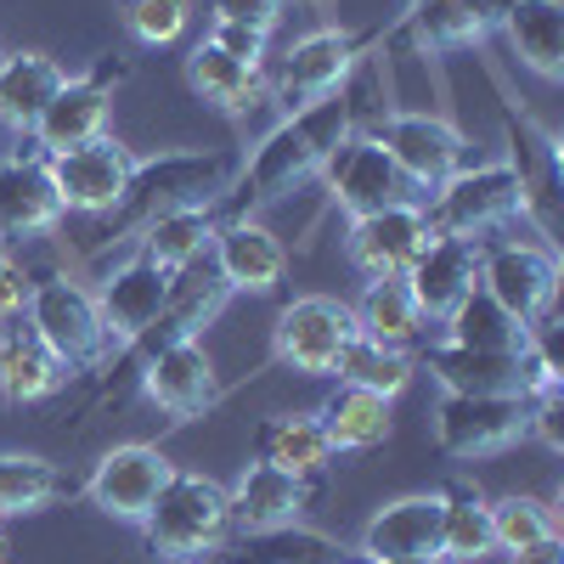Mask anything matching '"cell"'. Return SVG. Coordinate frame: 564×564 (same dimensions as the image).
<instances>
[{
	"label": "cell",
	"instance_id": "6da1fadb",
	"mask_svg": "<svg viewBox=\"0 0 564 564\" xmlns=\"http://www.w3.org/2000/svg\"><path fill=\"white\" fill-rule=\"evenodd\" d=\"M350 97L345 90H334V97H322L300 113H282V124L260 141V148L238 164V175L226 181V193L209 198L215 220H254L265 204H276L282 193H294L300 181L322 175V164L334 159L345 141H350Z\"/></svg>",
	"mask_w": 564,
	"mask_h": 564
},
{
	"label": "cell",
	"instance_id": "7a4b0ae2",
	"mask_svg": "<svg viewBox=\"0 0 564 564\" xmlns=\"http://www.w3.org/2000/svg\"><path fill=\"white\" fill-rule=\"evenodd\" d=\"M238 153H159L148 164H135L130 181H124V193L119 204L102 215V254L135 243L141 231H148L159 215L170 209H193V204H209L215 193H226V181L238 175Z\"/></svg>",
	"mask_w": 564,
	"mask_h": 564
},
{
	"label": "cell",
	"instance_id": "3957f363",
	"mask_svg": "<svg viewBox=\"0 0 564 564\" xmlns=\"http://www.w3.org/2000/svg\"><path fill=\"white\" fill-rule=\"evenodd\" d=\"M226 300H231V289H226V282H220L215 271L186 265V271L170 282V300H164V311H159L148 327H141V334H135L130 345H119V350H113V361L102 367L108 379L97 384V395H90V401H85V406H79L68 423L79 430V423H90L97 412L119 406V401H124V384H135V379H141V367H148L153 356H164L170 345H181V339H198L204 327L220 316V305H226Z\"/></svg>",
	"mask_w": 564,
	"mask_h": 564
},
{
	"label": "cell",
	"instance_id": "277c9868",
	"mask_svg": "<svg viewBox=\"0 0 564 564\" xmlns=\"http://www.w3.org/2000/svg\"><path fill=\"white\" fill-rule=\"evenodd\" d=\"M23 322L57 350V361L68 372H102L113 361V350H119L113 334H108V322H102V311H97V294H90L85 282H74L68 271L34 276Z\"/></svg>",
	"mask_w": 564,
	"mask_h": 564
},
{
	"label": "cell",
	"instance_id": "5b68a950",
	"mask_svg": "<svg viewBox=\"0 0 564 564\" xmlns=\"http://www.w3.org/2000/svg\"><path fill=\"white\" fill-rule=\"evenodd\" d=\"M423 215H430L435 231H452V238H491L497 226L531 215V181L520 164L457 170L452 181L435 186V204H423Z\"/></svg>",
	"mask_w": 564,
	"mask_h": 564
},
{
	"label": "cell",
	"instance_id": "8992f818",
	"mask_svg": "<svg viewBox=\"0 0 564 564\" xmlns=\"http://www.w3.org/2000/svg\"><path fill=\"white\" fill-rule=\"evenodd\" d=\"M153 553L164 558H204L226 542L231 531V502L215 480L193 475V468H170V480L153 502V513L141 520Z\"/></svg>",
	"mask_w": 564,
	"mask_h": 564
},
{
	"label": "cell",
	"instance_id": "52a82bcc",
	"mask_svg": "<svg viewBox=\"0 0 564 564\" xmlns=\"http://www.w3.org/2000/svg\"><path fill=\"white\" fill-rule=\"evenodd\" d=\"M372 40L379 34H350V29H316V34L294 40L289 52H282L276 74L265 79V97L282 113H300L322 97H334V90H345V79L356 74V63L367 57Z\"/></svg>",
	"mask_w": 564,
	"mask_h": 564
},
{
	"label": "cell",
	"instance_id": "ba28073f",
	"mask_svg": "<svg viewBox=\"0 0 564 564\" xmlns=\"http://www.w3.org/2000/svg\"><path fill=\"white\" fill-rule=\"evenodd\" d=\"M480 289L513 316V322H547L558 305V254L536 238H480Z\"/></svg>",
	"mask_w": 564,
	"mask_h": 564
},
{
	"label": "cell",
	"instance_id": "9c48e42d",
	"mask_svg": "<svg viewBox=\"0 0 564 564\" xmlns=\"http://www.w3.org/2000/svg\"><path fill=\"white\" fill-rule=\"evenodd\" d=\"M124 74H130V63L108 52L90 74L63 79V85H57V97L45 102V113L34 119L29 148H34V153H45V159H57V153L79 148V141H90V135H108L113 85H124Z\"/></svg>",
	"mask_w": 564,
	"mask_h": 564
},
{
	"label": "cell",
	"instance_id": "30bf717a",
	"mask_svg": "<svg viewBox=\"0 0 564 564\" xmlns=\"http://www.w3.org/2000/svg\"><path fill=\"white\" fill-rule=\"evenodd\" d=\"M356 339V311L334 294H300L294 305H282L271 350L282 367L305 372V379H334V367L345 345Z\"/></svg>",
	"mask_w": 564,
	"mask_h": 564
},
{
	"label": "cell",
	"instance_id": "8fae6325",
	"mask_svg": "<svg viewBox=\"0 0 564 564\" xmlns=\"http://www.w3.org/2000/svg\"><path fill=\"white\" fill-rule=\"evenodd\" d=\"M531 435L525 395H441L435 406V446L446 457H491Z\"/></svg>",
	"mask_w": 564,
	"mask_h": 564
},
{
	"label": "cell",
	"instance_id": "7c38bea8",
	"mask_svg": "<svg viewBox=\"0 0 564 564\" xmlns=\"http://www.w3.org/2000/svg\"><path fill=\"white\" fill-rule=\"evenodd\" d=\"M170 468L175 463L159 446H141V441L113 446V452H102L97 475L85 480V497H90V508H102L108 520L141 531V520L153 513V502H159V491L170 480Z\"/></svg>",
	"mask_w": 564,
	"mask_h": 564
},
{
	"label": "cell",
	"instance_id": "4fadbf2b",
	"mask_svg": "<svg viewBox=\"0 0 564 564\" xmlns=\"http://www.w3.org/2000/svg\"><path fill=\"white\" fill-rule=\"evenodd\" d=\"M327 175V193L334 204L356 220L372 209H390V204H417V186L395 170V159L379 148V135H350L345 148L322 164Z\"/></svg>",
	"mask_w": 564,
	"mask_h": 564
},
{
	"label": "cell",
	"instance_id": "5bb4252c",
	"mask_svg": "<svg viewBox=\"0 0 564 564\" xmlns=\"http://www.w3.org/2000/svg\"><path fill=\"white\" fill-rule=\"evenodd\" d=\"M430 238H435V226L423 215V204H390V209H372V215L350 220L345 254L367 282H379V276H406Z\"/></svg>",
	"mask_w": 564,
	"mask_h": 564
},
{
	"label": "cell",
	"instance_id": "9a60e30c",
	"mask_svg": "<svg viewBox=\"0 0 564 564\" xmlns=\"http://www.w3.org/2000/svg\"><path fill=\"white\" fill-rule=\"evenodd\" d=\"M372 135H379V148L395 159V170L417 193H435L441 181L463 170V135L441 113H390Z\"/></svg>",
	"mask_w": 564,
	"mask_h": 564
},
{
	"label": "cell",
	"instance_id": "2e32d148",
	"mask_svg": "<svg viewBox=\"0 0 564 564\" xmlns=\"http://www.w3.org/2000/svg\"><path fill=\"white\" fill-rule=\"evenodd\" d=\"M52 164V181H57V198L63 209H79V215H108L124 193V181L135 170V153L113 135H90L79 148L45 159Z\"/></svg>",
	"mask_w": 564,
	"mask_h": 564
},
{
	"label": "cell",
	"instance_id": "e0dca14e",
	"mask_svg": "<svg viewBox=\"0 0 564 564\" xmlns=\"http://www.w3.org/2000/svg\"><path fill=\"white\" fill-rule=\"evenodd\" d=\"M141 395H148L170 423H193V417H209L215 401H220V379H215V361L204 350V339H181L170 345L164 356H153L141 367Z\"/></svg>",
	"mask_w": 564,
	"mask_h": 564
},
{
	"label": "cell",
	"instance_id": "ac0fdd59",
	"mask_svg": "<svg viewBox=\"0 0 564 564\" xmlns=\"http://www.w3.org/2000/svg\"><path fill=\"white\" fill-rule=\"evenodd\" d=\"M63 198L45 153H7L0 159V243H23V238H45L63 226Z\"/></svg>",
	"mask_w": 564,
	"mask_h": 564
},
{
	"label": "cell",
	"instance_id": "d6986e66",
	"mask_svg": "<svg viewBox=\"0 0 564 564\" xmlns=\"http://www.w3.org/2000/svg\"><path fill=\"white\" fill-rule=\"evenodd\" d=\"M406 289L423 311V322H446L468 294L480 289V238H452V231H435L423 254L406 271Z\"/></svg>",
	"mask_w": 564,
	"mask_h": 564
},
{
	"label": "cell",
	"instance_id": "ffe728a7",
	"mask_svg": "<svg viewBox=\"0 0 564 564\" xmlns=\"http://www.w3.org/2000/svg\"><path fill=\"white\" fill-rule=\"evenodd\" d=\"M508 7L513 0H412L395 34L412 40L417 52L446 57V52H463V45H480L491 29H502Z\"/></svg>",
	"mask_w": 564,
	"mask_h": 564
},
{
	"label": "cell",
	"instance_id": "44dd1931",
	"mask_svg": "<svg viewBox=\"0 0 564 564\" xmlns=\"http://www.w3.org/2000/svg\"><path fill=\"white\" fill-rule=\"evenodd\" d=\"M316 486L305 475H289V468H276V463H249L238 486L226 491L231 502V525L249 531V536H265V531H282V525H294L300 513L311 508Z\"/></svg>",
	"mask_w": 564,
	"mask_h": 564
},
{
	"label": "cell",
	"instance_id": "7402d4cb",
	"mask_svg": "<svg viewBox=\"0 0 564 564\" xmlns=\"http://www.w3.org/2000/svg\"><path fill=\"white\" fill-rule=\"evenodd\" d=\"M215 276L231 294H276V282L289 276V249H282L260 220H226L215 226Z\"/></svg>",
	"mask_w": 564,
	"mask_h": 564
},
{
	"label": "cell",
	"instance_id": "603a6c76",
	"mask_svg": "<svg viewBox=\"0 0 564 564\" xmlns=\"http://www.w3.org/2000/svg\"><path fill=\"white\" fill-rule=\"evenodd\" d=\"M441 491H412L384 502L361 531L367 558H441ZM446 564V558H441Z\"/></svg>",
	"mask_w": 564,
	"mask_h": 564
},
{
	"label": "cell",
	"instance_id": "cb8c5ba5",
	"mask_svg": "<svg viewBox=\"0 0 564 564\" xmlns=\"http://www.w3.org/2000/svg\"><path fill=\"white\" fill-rule=\"evenodd\" d=\"M170 271H159L148 254H130L124 265H113L108 276H102V289H97V311H102V322H108V334H113V345H130L141 327H148L159 311H164V300H170Z\"/></svg>",
	"mask_w": 564,
	"mask_h": 564
},
{
	"label": "cell",
	"instance_id": "d4e9b609",
	"mask_svg": "<svg viewBox=\"0 0 564 564\" xmlns=\"http://www.w3.org/2000/svg\"><path fill=\"white\" fill-rule=\"evenodd\" d=\"M525 350H468V345H430L417 361L441 379L452 395H525Z\"/></svg>",
	"mask_w": 564,
	"mask_h": 564
},
{
	"label": "cell",
	"instance_id": "484cf974",
	"mask_svg": "<svg viewBox=\"0 0 564 564\" xmlns=\"http://www.w3.org/2000/svg\"><path fill=\"white\" fill-rule=\"evenodd\" d=\"M74 372L57 361V350L45 345L34 327H0V395L12 406H34V401H52Z\"/></svg>",
	"mask_w": 564,
	"mask_h": 564
},
{
	"label": "cell",
	"instance_id": "4316f807",
	"mask_svg": "<svg viewBox=\"0 0 564 564\" xmlns=\"http://www.w3.org/2000/svg\"><path fill=\"white\" fill-rule=\"evenodd\" d=\"M186 79H193V90L204 102H215L231 119H249L260 102H271L265 97V68H249L238 57H226L209 40H198L193 52H186Z\"/></svg>",
	"mask_w": 564,
	"mask_h": 564
},
{
	"label": "cell",
	"instance_id": "83f0119b",
	"mask_svg": "<svg viewBox=\"0 0 564 564\" xmlns=\"http://www.w3.org/2000/svg\"><path fill=\"white\" fill-rule=\"evenodd\" d=\"M502 34L536 79H564V0H513L502 12Z\"/></svg>",
	"mask_w": 564,
	"mask_h": 564
},
{
	"label": "cell",
	"instance_id": "f1b7e54d",
	"mask_svg": "<svg viewBox=\"0 0 564 564\" xmlns=\"http://www.w3.org/2000/svg\"><path fill=\"white\" fill-rule=\"evenodd\" d=\"M63 79L68 74L45 52H0V124L12 135H29Z\"/></svg>",
	"mask_w": 564,
	"mask_h": 564
},
{
	"label": "cell",
	"instance_id": "f546056e",
	"mask_svg": "<svg viewBox=\"0 0 564 564\" xmlns=\"http://www.w3.org/2000/svg\"><path fill=\"white\" fill-rule=\"evenodd\" d=\"M254 457L289 468V475L316 480L322 468L334 463V441H327L316 412H271L260 430H254Z\"/></svg>",
	"mask_w": 564,
	"mask_h": 564
},
{
	"label": "cell",
	"instance_id": "4dcf8cb0",
	"mask_svg": "<svg viewBox=\"0 0 564 564\" xmlns=\"http://www.w3.org/2000/svg\"><path fill=\"white\" fill-rule=\"evenodd\" d=\"M215 209L209 204H193V209H170V215H159L148 231L135 238V254H148L159 271H170V276H181L186 265H198L204 254H209V243H215Z\"/></svg>",
	"mask_w": 564,
	"mask_h": 564
},
{
	"label": "cell",
	"instance_id": "1f68e13d",
	"mask_svg": "<svg viewBox=\"0 0 564 564\" xmlns=\"http://www.w3.org/2000/svg\"><path fill=\"white\" fill-rule=\"evenodd\" d=\"M356 311V334L361 339H372V345H395V350H406V345H417L423 339V311H417V300H412V289H406V276H379V282H367V294H361V305H350Z\"/></svg>",
	"mask_w": 564,
	"mask_h": 564
},
{
	"label": "cell",
	"instance_id": "d6a6232c",
	"mask_svg": "<svg viewBox=\"0 0 564 564\" xmlns=\"http://www.w3.org/2000/svg\"><path fill=\"white\" fill-rule=\"evenodd\" d=\"M322 430L334 441V452H367L390 441V401L356 390V384H334V395L322 401Z\"/></svg>",
	"mask_w": 564,
	"mask_h": 564
},
{
	"label": "cell",
	"instance_id": "836d02e7",
	"mask_svg": "<svg viewBox=\"0 0 564 564\" xmlns=\"http://www.w3.org/2000/svg\"><path fill=\"white\" fill-rule=\"evenodd\" d=\"M558 547V520H553V508L536 502V497H502L491 502V553L502 558H536Z\"/></svg>",
	"mask_w": 564,
	"mask_h": 564
},
{
	"label": "cell",
	"instance_id": "e575fe53",
	"mask_svg": "<svg viewBox=\"0 0 564 564\" xmlns=\"http://www.w3.org/2000/svg\"><path fill=\"white\" fill-rule=\"evenodd\" d=\"M441 558L446 564H475L491 558V502L475 486L441 491Z\"/></svg>",
	"mask_w": 564,
	"mask_h": 564
},
{
	"label": "cell",
	"instance_id": "d590c367",
	"mask_svg": "<svg viewBox=\"0 0 564 564\" xmlns=\"http://www.w3.org/2000/svg\"><path fill=\"white\" fill-rule=\"evenodd\" d=\"M68 491L63 468L29 457V452H0V520H23V513L52 508Z\"/></svg>",
	"mask_w": 564,
	"mask_h": 564
},
{
	"label": "cell",
	"instance_id": "8d00e7d4",
	"mask_svg": "<svg viewBox=\"0 0 564 564\" xmlns=\"http://www.w3.org/2000/svg\"><path fill=\"white\" fill-rule=\"evenodd\" d=\"M441 327H446L452 345H468V350H525V345H531V327L513 322L486 289L468 294Z\"/></svg>",
	"mask_w": 564,
	"mask_h": 564
},
{
	"label": "cell",
	"instance_id": "74e56055",
	"mask_svg": "<svg viewBox=\"0 0 564 564\" xmlns=\"http://www.w3.org/2000/svg\"><path fill=\"white\" fill-rule=\"evenodd\" d=\"M412 372H417V361L406 356V350H395V345H372V339H350L345 345V356H339V367H334V379L339 384H356V390H372V395H384V401H395L406 384H412Z\"/></svg>",
	"mask_w": 564,
	"mask_h": 564
},
{
	"label": "cell",
	"instance_id": "f35d334b",
	"mask_svg": "<svg viewBox=\"0 0 564 564\" xmlns=\"http://www.w3.org/2000/svg\"><path fill=\"white\" fill-rule=\"evenodd\" d=\"M124 23L141 45H175L193 23V0H124Z\"/></svg>",
	"mask_w": 564,
	"mask_h": 564
},
{
	"label": "cell",
	"instance_id": "ab89813d",
	"mask_svg": "<svg viewBox=\"0 0 564 564\" xmlns=\"http://www.w3.org/2000/svg\"><path fill=\"white\" fill-rule=\"evenodd\" d=\"M294 0H209V18L215 23H243V29H260V34H276L289 23Z\"/></svg>",
	"mask_w": 564,
	"mask_h": 564
},
{
	"label": "cell",
	"instance_id": "60d3db41",
	"mask_svg": "<svg viewBox=\"0 0 564 564\" xmlns=\"http://www.w3.org/2000/svg\"><path fill=\"white\" fill-rule=\"evenodd\" d=\"M209 45H220L226 57H238V63H249V68H265V57H271V34L243 29V23H215V29H209Z\"/></svg>",
	"mask_w": 564,
	"mask_h": 564
},
{
	"label": "cell",
	"instance_id": "b9f144b4",
	"mask_svg": "<svg viewBox=\"0 0 564 564\" xmlns=\"http://www.w3.org/2000/svg\"><path fill=\"white\" fill-rule=\"evenodd\" d=\"M29 289H34V276L7 254V243H0V327L18 322V316L29 311Z\"/></svg>",
	"mask_w": 564,
	"mask_h": 564
},
{
	"label": "cell",
	"instance_id": "7bdbcfd3",
	"mask_svg": "<svg viewBox=\"0 0 564 564\" xmlns=\"http://www.w3.org/2000/svg\"><path fill=\"white\" fill-rule=\"evenodd\" d=\"M564 401L558 395H542V401H531V435L547 446V452H564Z\"/></svg>",
	"mask_w": 564,
	"mask_h": 564
},
{
	"label": "cell",
	"instance_id": "ee69618b",
	"mask_svg": "<svg viewBox=\"0 0 564 564\" xmlns=\"http://www.w3.org/2000/svg\"><path fill=\"white\" fill-rule=\"evenodd\" d=\"M367 564H441V558H367Z\"/></svg>",
	"mask_w": 564,
	"mask_h": 564
},
{
	"label": "cell",
	"instance_id": "f6af8a7d",
	"mask_svg": "<svg viewBox=\"0 0 564 564\" xmlns=\"http://www.w3.org/2000/svg\"><path fill=\"white\" fill-rule=\"evenodd\" d=\"M520 564H558V547H547V553H536V558H520Z\"/></svg>",
	"mask_w": 564,
	"mask_h": 564
},
{
	"label": "cell",
	"instance_id": "bcb514c9",
	"mask_svg": "<svg viewBox=\"0 0 564 564\" xmlns=\"http://www.w3.org/2000/svg\"><path fill=\"white\" fill-rule=\"evenodd\" d=\"M0 564H7V520H0Z\"/></svg>",
	"mask_w": 564,
	"mask_h": 564
},
{
	"label": "cell",
	"instance_id": "7dc6e473",
	"mask_svg": "<svg viewBox=\"0 0 564 564\" xmlns=\"http://www.w3.org/2000/svg\"><path fill=\"white\" fill-rule=\"evenodd\" d=\"M170 564H198V558H170Z\"/></svg>",
	"mask_w": 564,
	"mask_h": 564
},
{
	"label": "cell",
	"instance_id": "c3c4849f",
	"mask_svg": "<svg viewBox=\"0 0 564 564\" xmlns=\"http://www.w3.org/2000/svg\"><path fill=\"white\" fill-rule=\"evenodd\" d=\"M322 564H345V558H322Z\"/></svg>",
	"mask_w": 564,
	"mask_h": 564
}]
</instances>
